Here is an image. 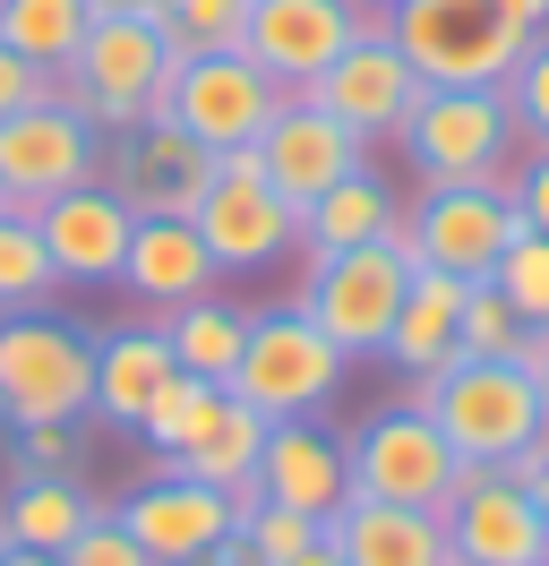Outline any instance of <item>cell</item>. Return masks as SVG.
<instances>
[{"label":"cell","mask_w":549,"mask_h":566,"mask_svg":"<svg viewBox=\"0 0 549 566\" xmlns=\"http://www.w3.org/2000/svg\"><path fill=\"white\" fill-rule=\"evenodd\" d=\"M0 421H95V326L61 310H9L0 318Z\"/></svg>","instance_id":"1"},{"label":"cell","mask_w":549,"mask_h":566,"mask_svg":"<svg viewBox=\"0 0 549 566\" xmlns=\"http://www.w3.org/2000/svg\"><path fill=\"white\" fill-rule=\"evenodd\" d=\"M172 77L180 52L155 35V18H95L77 61L61 70V104H77L103 138H121L137 120H172Z\"/></svg>","instance_id":"2"},{"label":"cell","mask_w":549,"mask_h":566,"mask_svg":"<svg viewBox=\"0 0 549 566\" xmlns=\"http://www.w3.org/2000/svg\"><path fill=\"white\" fill-rule=\"evenodd\" d=\"M412 403L446 429V447L464 463H507L515 447H532L549 421V395L532 369L515 360H446L438 378H421Z\"/></svg>","instance_id":"3"},{"label":"cell","mask_w":549,"mask_h":566,"mask_svg":"<svg viewBox=\"0 0 549 566\" xmlns=\"http://www.w3.org/2000/svg\"><path fill=\"white\" fill-rule=\"evenodd\" d=\"M343 369L352 360L327 344V326H309L301 301H274V310H249V344H240V369L224 387L240 403H258L267 421H318L343 395Z\"/></svg>","instance_id":"4"},{"label":"cell","mask_w":549,"mask_h":566,"mask_svg":"<svg viewBox=\"0 0 549 566\" xmlns=\"http://www.w3.org/2000/svg\"><path fill=\"white\" fill-rule=\"evenodd\" d=\"M404 292H412V249H404V232H386V241L343 249V258H309L292 301L309 310V326H327V344L343 360H377Z\"/></svg>","instance_id":"5"},{"label":"cell","mask_w":549,"mask_h":566,"mask_svg":"<svg viewBox=\"0 0 549 566\" xmlns=\"http://www.w3.org/2000/svg\"><path fill=\"white\" fill-rule=\"evenodd\" d=\"M395 138H404L421 189H438V180H507L515 112L498 86H421V104H412V120Z\"/></svg>","instance_id":"6"},{"label":"cell","mask_w":549,"mask_h":566,"mask_svg":"<svg viewBox=\"0 0 549 566\" xmlns=\"http://www.w3.org/2000/svg\"><path fill=\"white\" fill-rule=\"evenodd\" d=\"M189 223H198L206 258H215L224 275H258V266H274V258H292V249H301V214L267 189L258 146L215 155V180H206V198H198Z\"/></svg>","instance_id":"7"},{"label":"cell","mask_w":549,"mask_h":566,"mask_svg":"<svg viewBox=\"0 0 549 566\" xmlns=\"http://www.w3.org/2000/svg\"><path fill=\"white\" fill-rule=\"evenodd\" d=\"M515 232H524V214H515L507 180H438L404 207L412 266H438V275H464V283L489 275Z\"/></svg>","instance_id":"8"},{"label":"cell","mask_w":549,"mask_h":566,"mask_svg":"<svg viewBox=\"0 0 549 566\" xmlns=\"http://www.w3.org/2000/svg\"><path fill=\"white\" fill-rule=\"evenodd\" d=\"M395 43L421 70V86H507L515 52H524V35L498 18V0H404Z\"/></svg>","instance_id":"9"},{"label":"cell","mask_w":549,"mask_h":566,"mask_svg":"<svg viewBox=\"0 0 549 566\" xmlns=\"http://www.w3.org/2000/svg\"><path fill=\"white\" fill-rule=\"evenodd\" d=\"M343 455H352V497H386V506H446V481H455V447H446V429L421 412V403H386L370 421L343 438Z\"/></svg>","instance_id":"10"},{"label":"cell","mask_w":549,"mask_h":566,"mask_svg":"<svg viewBox=\"0 0 549 566\" xmlns=\"http://www.w3.org/2000/svg\"><path fill=\"white\" fill-rule=\"evenodd\" d=\"M446 558L455 566H541L549 558V524L532 490H515L498 463H455V481H446Z\"/></svg>","instance_id":"11"},{"label":"cell","mask_w":549,"mask_h":566,"mask_svg":"<svg viewBox=\"0 0 549 566\" xmlns=\"http://www.w3.org/2000/svg\"><path fill=\"white\" fill-rule=\"evenodd\" d=\"M95 172H103V129L77 104L52 95V104H27L0 120V198L18 214H34L43 198H61Z\"/></svg>","instance_id":"12"},{"label":"cell","mask_w":549,"mask_h":566,"mask_svg":"<svg viewBox=\"0 0 549 566\" xmlns=\"http://www.w3.org/2000/svg\"><path fill=\"white\" fill-rule=\"evenodd\" d=\"M283 104H292V95H283L249 52H198V61H180V77H172V120H180L206 155L258 146Z\"/></svg>","instance_id":"13"},{"label":"cell","mask_w":549,"mask_h":566,"mask_svg":"<svg viewBox=\"0 0 549 566\" xmlns=\"http://www.w3.org/2000/svg\"><path fill=\"white\" fill-rule=\"evenodd\" d=\"M103 189L130 214H198L206 180H215V155H206L180 120H137L103 146Z\"/></svg>","instance_id":"14"},{"label":"cell","mask_w":549,"mask_h":566,"mask_svg":"<svg viewBox=\"0 0 549 566\" xmlns=\"http://www.w3.org/2000/svg\"><path fill=\"white\" fill-rule=\"evenodd\" d=\"M258 164H267V189L283 198V207L301 214L309 198H327L335 180H352L361 164H370V138H352L335 112H318L309 95H292V104L267 120V138H258Z\"/></svg>","instance_id":"15"},{"label":"cell","mask_w":549,"mask_h":566,"mask_svg":"<svg viewBox=\"0 0 549 566\" xmlns=\"http://www.w3.org/2000/svg\"><path fill=\"white\" fill-rule=\"evenodd\" d=\"M309 104L335 112L352 138H395L412 120V104H421V70L404 61L395 35H361V43H343L335 70L309 86Z\"/></svg>","instance_id":"16"},{"label":"cell","mask_w":549,"mask_h":566,"mask_svg":"<svg viewBox=\"0 0 549 566\" xmlns=\"http://www.w3.org/2000/svg\"><path fill=\"white\" fill-rule=\"evenodd\" d=\"M352 35V0H249V35L240 52L283 86V95H309L318 77L335 70V52Z\"/></svg>","instance_id":"17"},{"label":"cell","mask_w":549,"mask_h":566,"mask_svg":"<svg viewBox=\"0 0 549 566\" xmlns=\"http://www.w3.org/2000/svg\"><path fill=\"white\" fill-rule=\"evenodd\" d=\"M121 524L137 532V549L155 566H189L206 558L224 532L240 524L232 515V490H215V481H189V472H155V481H137L121 506H112Z\"/></svg>","instance_id":"18"},{"label":"cell","mask_w":549,"mask_h":566,"mask_svg":"<svg viewBox=\"0 0 549 566\" xmlns=\"http://www.w3.org/2000/svg\"><path fill=\"white\" fill-rule=\"evenodd\" d=\"M249 481H258V497L292 506L309 524H335L343 506H352V455H343V438L327 421H274Z\"/></svg>","instance_id":"19"},{"label":"cell","mask_w":549,"mask_h":566,"mask_svg":"<svg viewBox=\"0 0 549 566\" xmlns=\"http://www.w3.org/2000/svg\"><path fill=\"white\" fill-rule=\"evenodd\" d=\"M34 232H43V249H52L61 283H121V258H130L137 214L121 207L103 180H77V189H61V198L34 207Z\"/></svg>","instance_id":"20"},{"label":"cell","mask_w":549,"mask_h":566,"mask_svg":"<svg viewBox=\"0 0 549 566\" xmlns=\"http://www.w3.org/2000/svg\"><path fill=\"white\" fill-rule=\"evenodd\" d=\"M121 283H130L146 310H180V301H206V292L224 283V266L206 258V241H198L189 214H137L130 258H121Z\"/></svg>","instance_id":"21"},{"label":"cell","mask_w":549,"mask_h":566,"mask_svg":"<svg viewBox=\"0 0 549 566\" xmlns=\"http://www.w3.org/2000/svg\"><path fill=\"white\" fill-rule=\"evenodd\" d=\"M327 549H335L343 566H446V524L429 506L352 497L335 524H327Z\"/></svg>","instance_id":"22"},{"label":"cell","mask_w":549,"mask_h":566,"mask_svg":"<svg viewBox=\"0 0 549 566\" xmlns=\"http://www.w3.org/2000/svg\"><path fill=\"white\" fill-rule=\"evenodd\" d=\"M164 378H172L164 326H112V335H95V421L103 429H130L137 438V421L164 395Z\"/></svg>","instance_id":"23"},{"label":"cell","mask_w":549,"mask_h":566,"mask_svg":"<svg viewBox=\"0 0 549 566\" xmlns=\"http://www.w3.org/2000/svg\"><path fill=\"white\" fill-rule=\"evenodd\" d=\"M455 318H464V275L412 266V292H404V310H395V326H386V353H377V360H395L412 387H421V378H438L446 360H464Z\"/></svg>","instance_id":"24"},{"label":"cell","mask_w":549,"mask_h":566,"mask_svg":"<svg viewBox=\"0 0 549 566\" xmlns=\"http://www.w3.org/2000/svg\"><path fill=\"white\" fill-rule=\"evenodd\" d=\"M386 232H404V198H395L370 164L301 207V258H343V249H370V241H386Z\"/></svg>","instance_id":"25"},{"label":"cell","mask_w":549,"mask_h":566,"mask_svg":"<svg viewBox=\"0 0 549 566\" xmlns=\"http://www.w3.org/2000/svg\"><path fill=\"white\" fill-rule=\"evenodd\" d=\"M267 412L258 403H240L232 387H215V403H206V421L189 429V447L164 463V472H189V481H215V490H240L249 472H258V447H267Z\"/></svg>","instance_id":"26"},{"label":"cell","mask_w":549,"mask_h":566,"mask_svg":"<svg viewBox=\"0 0 549 566\" xmlns=\"http://www.w3.org/2000/svg\"><path fill=\"white\" fill-rule=\"evenodd\" d=\"M95 515L103 506L86 497L77 472H34V481H9V497H0V541H9V549H52V558H61Z\"/></svg>","instance_id":"27"},{"label":"cell","mask_w":549,"mask_h":566,"mask_svg":"<svg viewBox=\"0 0 549 566\" xmlns=\"http://www.w3.org/2000/svg\"><path fill=\"white\" fill-rule=\"evenodd\" d=\"M164 335H172V369H189V378H232L240 369V344H249V310L224 301V292H206V301H180L164 310Z\"/></svg>","instance_id":"28"},{"label":"cell","mask_w":549,"mask_h":566,"mask_svg":"<svg viewBox=\"0 0 549 566\" xmlns=\"http://www.w3.org/2000/svg\"><path fill=\"white\" fill-rule=\"evenodd\" d=\"M86 27H95V9H86V0H0V43H9V52H27L34 70H52V77L77 61Z\"/></svg>","instance_id":"29"},{"label":"cell","mask_w":549,"mask_h":566,"mask_svg":"<svg viewBox=\"0 0 549 566\" xmlns=\"http://www.w3.org/2000/svg\"><path fill=\"white\" fill-rule=\"evenodd\" d=\"M52 292H61V266L34 232V214L0 207V318L9 310H52Z\"/></svg>","instance_id":"30"},{"label":"cell","mask_w":549,"mask_h":566,"mask_svg":"<svg viewBox=\"0 0 549 566\" xmlns=\"http://www.w3.org/2000/svg\"><path fill=\"white\" fill-rule=\"evenodd\" d=\"M155 35H164L180 61H198V52H240L249 0H164V9H155Z\"/></svg>","instance_id":"31"},{"label":"cell","mask_w":549,"mask_h":566,"mask_svg":"<svg viewBox=\"0 0 549 566\" xmlns=\"http://www.w3.org/2000/svg\"><path fill=\"white\" fill-rule=\"evenodd\" d=\"M524 335H532V326L515 318V301H507L489 275L464 283V318H455V344H464V360H515V353H524Z\"/></svg>","instance_id":"32"},{"label":"cell","mask_w":549,"mask_h":566,"mask_svg":"<svg viewBox=\"0 0 549 566\" xmlns=\"http://www.w3.org/2000/svg\"><path fill=\"white\" fill-rule=\"evenodd\" d=\"M206 403H215V378H189V369H172L164 395L146 403V421H137V438H146V455L172 463L180 447H189V429L206 421Z\"/></svg>","instance_id":"33"},{"label":"cell","mask_w":549,"mask_h":566,"mask_svg":"<svg viewBox=\"0 0 549 566\" xmlns=\"http://www.w3.org/2000/svg\"><path fill=\"white\" fill-rule=\"evenodd\" d=\"M489 283L515 301V318H524V326H549V232H515L507 258L489 266Z\"/></svg>","instance_id":"34"},{"label":"cell","mask_w":549,"mask_h":566,"mask_svg":"<svg viewBox=\"0 0 549 566\" xmlns=\"http://www.w3.org/2000/svg\"><path fill=\"white\" fill-rule=\"evenodd\" d=\"M507 112H515V129L532 146H549V35H532L524 52H515V70H507Z\"/></svg>","instance_id":"35"},{"label":"cell","mask_w":549,"mask_h":566,"mask_svg":"<svg viewBox=\"0 0 549 566\" xmlns=\"http://www.w3.org/2000/svg\"><path fill=\"white\" fill-rule=\"evenodd\" d=\"M34 472H77V421L9 429V481H34Z\"/></svg>","instance_id":"36"},{"label":"cell","mask_w":549,"mask_h":566,"mask_svg":"<svg viewBox=\"0 0 549 566\" xmlns=\"http://www.w3.org/2000/svg\"><path fill=\"white\" fill-rule=\"evenodd\" d=\"M61 566H155V558H146V549H137V532L121 524L112 506H103L95 524H86V532H77V541L61 549Z\"/></svg>","instance_id":"37"},{"label":"cell","mask_w":549,"mask_h":566,"mask_svg":"<svg viewBox=\"0 0 549 566\" xmlns=\"http://www.w3.org/2000/svg\"><path fill=\"white\" fill-rule=\"evenodd\" d=\"M52 95H61V77L34 70L27 52H9V43H0V120H9V112H27V104H52Z\"/></svg>","instance_id":"38"},{"label":"cell","mask_w":549,"mask_h":566,"mask_svg":"<svg viewBox=\"0 0 549 566\" xmlns=\"http://www.w3.org/2000/svg\"><path fill=\"white\" fill-rule=\"evenodd\" d=\"M515 214H524V232H549V146H532V164L507 180Z\"/></svg>","instance_id":"39"},{"label":"cell","mask_w":549,"mask_h":566,"mask_svg":"<svg viewBox=\"0 0 549 566\" xmlns=\"http://www.w3.org/2000/svg\"><path fill=\"white\" fill-rule=\"evenodd\" d=\"M498 18H507L515 35L532 43V35H549V0H498Z\"/></svg>","instance_id":"40"},{"label":"cell","mask_w":549,"mask_h":566,"mask_svg":"<svg viewBox=\"0 0 549 566\" xmlns=\"http://www.w3.org/2000/svg\"><path fill=\"white\" fill-rule=\"evenodd\" d=\"M86 9H95V18H155L164 0H86Z\"/></svg>","instance_id":"41"},{"label":"cell","mask_w":549,"mask_h":566,"mask_svg":"<svg viewBox=\"0 0 549 566\" xmlns=\"http://www.w3.org/2000/svg\"><path fill=\"white\" fill-rule=\"evenodd\" d=\"M0 566H61V558H52V549H9V541H0Z\"/></svg>","instance_id":"42"},{"label":"cell","mask_w":549,"mask_h":566,"mask_svg":"<svg viewBox=\"0 0 549 566\" xmlns=\"http://www.w3.org/2000/svg\"><path fill=\"white\" fill-rule=\"evenodd\" d=\"M292 566H343V558H335V549H327V541H318V549H301V558H292Z\"/></svg>","instance_id":"43"},{"label":"cell","mask_w":549,"mask_h":566,"mask_svg":"<svg viewBox=\"0 0 549 566\" xmlns=\"http://www.w3.org/2000/svg\"><path fill=\"white\" fill-rule=\"evenodd\" d=\"M532 506H541V524H549V463H541V481H532Z\"/></svg>","instance_id":"44"},{"label":"cell","mask_w":549,"mask_h":566,"mask_svg":"<svg viewBox=\"0 0 549 566\" xmlns=\"http://www.w3.org/2000/svg\"><path fill=\"white\" fill-rule=\"evenodd\" d=\"M377 9H404V0H377Z\"/></svg>","instance_id":"45"},{"label":"cell","mask_w":549,"mask_h":566,"mask_svg":"<svg viewBox=\"0 0 549 566\" xmlns=\"http://www.w3.org/2000/svg\"><path fill=\"white\" fill-rule=\"evenodd\" d=\"M541 395H549V369H541Z\"/></svg>","instance_id":"46"},{"label":"cell","mask_w":549,"mask_h":566,"mask_svg":"<svg viewBox=\"0 0 549 566\" xmlns=\"http://www.w3.org/2000/svg\"><path fill=\"white\" fill-rule=\"evenodd\" d=\"M0 207H9V198H0Z\"/></svg>","instance_id":"47"},{"label":"cell","mask_w":549,"mask_h":566,"mask_svg":"<svg viewBox=\"0 0 549 566\" xmlns=\"http://www.w3.org/2000/svg\"><path fill=\"white\" fill-rule=\"evenodd\" d=\"M446 566H455V558H446Z\"/></svg>","instance_id":"48"},{"label":"cell","mask_w":549,"mask_h":566,"mask_svg":"<svg viewBox=\"0 0 549 566\" xmlns=\"http://www.w3.org/2000/svg\"><path fill=\"white\" fill-rule=\"evenodd\" d=\"M541 566H549V558H541Z\"/></svg>","instance_id":"49"}]
</instances>
